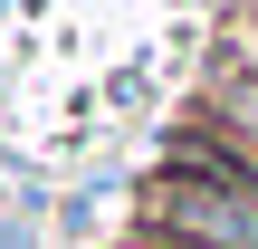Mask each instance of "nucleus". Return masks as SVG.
Instances as JSON below:
<instances>
[{"mask_svg": "<svg viewBox=\"0 0 258 249\" xmlns=\"http://www.w3.org/2000/svg\"><path fill=\"white\" fill-rule=\"evenodd\" d=\"M230 125H239V134H258V77H239V86H230Z\"/></svg>", "mask_w": 258, "mask_h": 249, "instance_id": "obj_2", "label": "nucleus"}, {"mask_svg": "<svg viewBox=\"0 0 258 249\" xmlns=\"http://www.w3.org/2000/svg\"><path fill=\"white\" fill-rule=\"evenodd\" d=\"M163 221L191 249H258V182H172Z\"/></svg>", "mask_w": 258, "mask_h": 249, "instance_id": "obj_1", "label": "nucleus"}]
</instances>
